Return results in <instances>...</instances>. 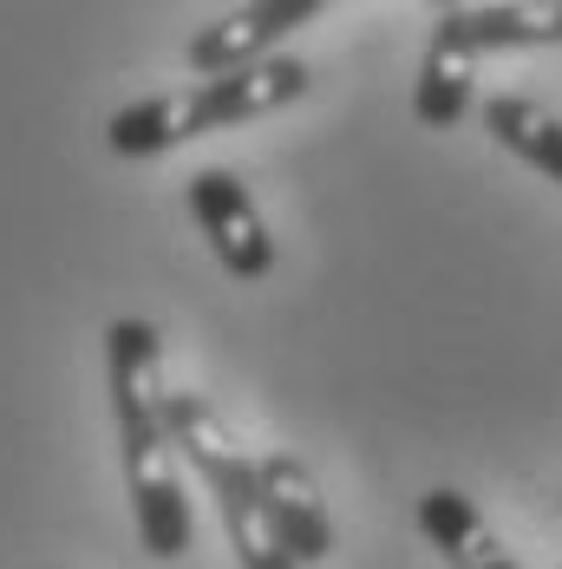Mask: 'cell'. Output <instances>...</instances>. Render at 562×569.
<instances>
[{"instance_id":"cell-1","label":"cell","mask_w":562,"mask_h":569,"mask_svg":"<svg viewBox=\"0 0 562 569\" xmlns=\"http://www.w3.org/2000/svg\"><path fill=\"white\" fill-rule=\"evenodd\" d=\"M106 380L118 412V452H124V491L138 517V543L177 563L190 550V498L177 478V439H170V380H164V335L138 315H118L106 328Z\"/></svg>"},{"instance_id":"cell-2","label":"cell","mask_w":562,"mask_h":569,"mask_svg":"<svg viewBox=\"0 0 562 569\" xmlns=\"http://www.w3.org/2000/svg\"><path fill=\"white\" fill-rule=\"evenodd\" d=\"M308 86H314L308 59L275 53L262 66H242V72H223V79H190V86H170V92L124 106L106 124V144L118 158H164V151L203 138V131H229V124H249V118H269L294 99H308Z\"/></svg>"},{"instance_id":"cell-3","label":"cell","mask_w":562,"mask_h":569,"mask_svg":"<svg viewBox=\"0 0 562 569\" xmlns=\"http://www.w3.org/2000/svg\"><path fill=\"white\" fill-rule=\"evenodd\" d=\"M170 439H177V458L210 485L235 563L242 569H301L275 543L269 511H262V458L235 439V426L217 412V399H203L197 387H170Z\"/></svg>"},{"instance_id":"cell-4","label":"cell","mask_w":562,"mask_h":569,"mask_svg":"<svg viewBox=\"0 0 562 569\" xmlns=\"http://www.w3.org/2000/svg\"><path fill=\"white\" fill-rule=\"evenodd\" d=\"M190 217H197V229L210 236L217 262H223L235 282H262V276L275 269V236H269L255 197H249V183H242L235 171L210 164V171L190 177Z\"/></svg>"},{"instance_id":"cell-5","label":"cell","mask_w":562,"mask_h":569,"mask_svg":"<svg viewBox=\"0 0 562 569\" xmlns=\"http://www.w3.org/2000/svg\"><path fill=\"white\" fill-rule=\"evenodd\" d=\"M321 13H328V0H249L223 20H210L203 33H190L183 66L197 79H223V72H242V66H262V59H275V47L294 27H308Z\"/></svg>"},{"instance_id":"cell-6","label":"cell","mask_w":562,"mask_h":569,"mask_svg":"<svg viewBox=\"0 0 562 569\" xmlns=\"http://www.w3.org/2000/svg\"><path fill=\"white\" fill-rule=\"evenodd\" d=\"M432 40L464 59L562 47V0H491V7H439Z\"/></svg>"},{"instance_id":"cell-7","label":"cell","mask_w":562,"mask_h":569,"mask_svg":"<svg viewBox=\"0 0 562 569\" xmlns=\"http://www.w3.org/2000/svg\"><path fill=\"white\" fill-rule=\"evenodd\" d=\"M262 511H269V530L294 563H328L334 557V517L321 505L314 471L294 452H262Z\"/></svg>"},{"instance_id":"cell-8","label":"cell","mask_w":562,"mask_h":569,"mask_svg":"<svg viewBox=\"0 0 562 569\" xmlns=\"http://www.w3.org/2000/svg\"><path fill=\"white\" fill-rule=\"evenodd\" d=\"M419 530L445 557V569H516V557L504 550V537L491 530V517L478 511L458 485H432L419 498Z\"/></svg>"},{"instance_id":"cell-9","label":"cell","mask_w":562,"mask_h":569,"mask_svg":"<svg viewBox=\"0 0 562 569\" xmlns=\"http://www.w3.org/2000/svg\"><path fill=\"white\" fill-rule=\"evenodd\" d=\"M484 131L523 164H536L550 183H562V118L550 106H536L523 92H498V99H484Z\"/></svg>"},{"instance_id":"cell-10","label":"cell","mask_w":562,"mask_h":569,"mask_svg":"<svg viewBox=\"0 0 562 569\" xmlns=\"http://www.w3.org/2000/svg\"><path fill=\"white\" fill-rule=\"evenodd\" d=\"M471 72H478V59H464V53H451V47L432 40L425 59H419V79H412V118L425 131H451L458 118L471 112V99H478Z\"/></svg>"}]
</instances>
